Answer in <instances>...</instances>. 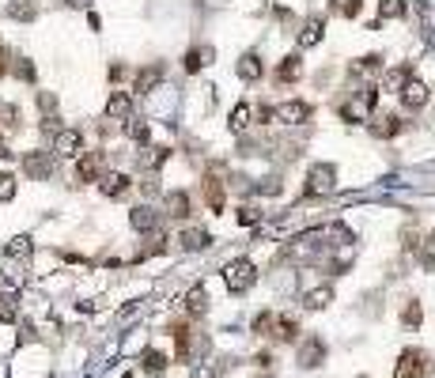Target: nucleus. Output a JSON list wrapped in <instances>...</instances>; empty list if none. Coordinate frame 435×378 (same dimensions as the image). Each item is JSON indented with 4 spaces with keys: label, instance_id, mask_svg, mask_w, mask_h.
Returning a JSON list of instances; mask_svg holds the SVG:
<instances>
[{
    "label": "nucleus",
    "instance_id": "1",
    "mask_svg": "<svg viewBox=\"0 0 435 378\" xmlns=\"http://www.w3.org/2000/svg\"><path fill=\"white\" fill-rule=\"evenodd\" d=\"M224 276H227V291H235V295H243L257 284V269H254V261H246V257L231 261Z\"/></svg>",
    "mask_w": 435,
    "mask_h": 378
},
{
    "label": "nucleus",
    "instance_id": "2",
    "mask_svg": "<svg viewBox=\"0 0 435 378\" xmlns=\"http://www.w3.org/2000/svg\"><path fill=\"white\" fill-rule=\"evenodd\" d=\"M53 155H61V159H76V155H83L80 129H57V133H53Z\"/></svg>",
    "mask_w": 435,
    "mask_h": 378
},
{
    "label": "nucleus",
    "instance_id": "3",
    "mask_svg": "<svg viewBox=\"0 0 435 378\" xmlns=\"http://www.w3.org/2000/svg\"><path fill=\"white\" fill-rule=\"evenodd\" d=\"M428 375V356L424 352H401V359H397V371H394V378H424Z\"/></svg>",
    "mask_w": 435,
    "mask_h": 378
},
{
    "label": "nucleus",
    "instance_id": "4",
    "mask_svg": "<svg viewBox=\"0 0 435 378\" xmlns=\"http://www.w3.org/2000/svg\"><path fill=\"white\" fill-rule=\"evenodd\" d=\"M23 170H27V178L45 182V178L53 174V159H50V152H27V155H23Z\"/></svg>",
    "mask_w": 435,
    "mask_h": 378
},
{
    "label": "nucleus",
    "instance_id": "5",
    "mask_svg": "<svg viewBox=\"0 0 435 378\" xmlns=\"http://www.w3.org/2000/svg\"><path fill=\"white\" fill-rule=\"evenodd\" d=\"M333 178H337V170H333L329 163L314 167V170L307 174V193H311V197H318V193H329V189H333Z\"/></svg>",
    "mask_w": 435,
    "mask_h": 378
},
{
    "label": "nucleus",
    "instance_id": "6",
    "mask_svg": "<svg viewBox=\"0 0 435 378\" xmlns=\"http://www.w3.org/2000/svg\"><path fill=\"white\" fill-rule=\"evenodd\" d=\"M273 117H276V122H284V125H303L311 117V106L307 103H280L273 110Z\"/></svg>",
    "mask_w": 435,
    "mask_h": 378
},
{
    "label": "nucleus",
    "instance_id": "7",
    "mask_svg": "<svg viewBox=\"0 0 435 378\" xmlns=\"http://www.w3.org/2000/svg\"><path fill=\"white\" fill-rule=\"evenodd\" d=\"M103 174V152H87L76 163V182H95Z\"/></svg>",
    "mask_w": 435,
    "mask_h": 378
},
{
    "label": "nucleus",
    "instance_id": "8",
    "mask_svg": "<svg viewBox=\"0 0 435 378\" xmlns=\"http://www.w3.org/2000/svg\"><path fill=\"white\" fill-rule=\"evenodd\" d=\"M129 114H133V99H129L125 91H110V99H106V117L125 122Z\"/></svg>",
    "mask_w": 435,
    "mask_h": 378
},
{
    "label": "nucleus",
    "instance_id": "9",
    "mask_svg": "<svg viewBox=\"0 0 435 378\" xmlns=\"http://www.w3.org/2000/svg\"><path fill=\"white\" fill-rule=\"evenodd\" d=\"M322 31H326V20H322V15H311V20L299 27V45H303V50L318 45L322 42Z\"/></svg>",
    "mask_w": 435,
    "mask_h": 378
},
{
    "label": "nucleus",
    "instance_id": "10",
    "mask_svg": "<svg viewBox=\"0 0 435 378\" xmlns=\"http://www.w3.org/2000/svg\"><path fill=\"white\" fill-rule=\"evenodd\" d=\"M99 182H103L99 189H103L106 197H125V193H129V174H122V170H110Z\"/></svg>",
    "mask_w": 435,
    "mask_h": 378
},
{
    "label": "nucleus",
    "instance_id": "11",
    "mask_svg": "<svg viewBox=\"0 0 435 378\" xmlns=\"http://www.w3.org/2000/svg\"><path fill=\"white\" fill-rule=\"evenodd\" d=\"M401 103L409 110H420L424 103H428V87H424L420 80H409V84L401 87Z\"/></svg>",
    "mask_w": 435,
    "mask_h": 378
},
{
    "label": "nucleus",
    "instance_id": "12",
    "mask_svg": "<svg viewBox=\"0 0 435 378\" xmlns=\"http://www.w3.org/2000/svg\"><path fill=\"white\" fill-rule=\"evenodd\" d=\"M322 359H326V344H322V337H311L307 344L299 348V363L303 367H318Z\"/></svg>",
    "mask_w": 435,
    "mask_h": 378
},
{
    "label": "nucleus",
    "instance_id": "13",
    "mask_svg": "<svg viewBox=\"0 0 435 378\" xmlns=\"http://www.w3.org/2000/svg\"><path fill=\"white\" fill-rule=\"evenodd\" d=\"M159 80H163V68L159 64H148L144 72H136V91H141V95H152Z\"/></svg>",
    "mask_w": 435,
    "mask_h": 378
},
{
    "label": "nucleus",
    "instance_id": "14",
    "mask_svg": "<svg viewBox=\"0 0 435 378\" xmlns=\"http://www.w3.org/2000/svg\"><path fill=\"white\" fill-rule=\"evenodd\" d=\"M205 197H208L212 212H224V182H220L216 174H208V178H205Z\"/></svg>",
    "mask_w": 435,
    "mask_h": 378
},
{
    "label": "nucleus",
    "instance_id": "15",
    "mask_svg": "<svg viewBox=\"0 0 435 378\" xmlns=\"http://www.w3.org/2000/svg\"><path fill=\"white\" fill-rule=\"evenodd\" d=\"M235 72H238V80H262V61H257V53H246L243 61L235 64Z\"/></svg>",
    "mask_w": 435,
    "mask_h": 378
},
{
    "label": "nucleus",
    "instance_id": "16",
    "mask_svg": "<svg viewBox=\"0 0 435 378\" xmlns=\"http://www.w3.org/2000/svg\"><path fill=\"white\" fill-rule=\"evenodd\" d=\"M178 242L186 246V250H208L212 235H208V231H201V227H190V231H182Z\"/></svg>",
    "mask_w": 435,
    "mask_h": 378
},
{
    "label": "nucleus",
    "instance_id": "17",
    "mask_svg": "<svg viewBox=\"0 0 435 378\" xmlns=\"http://www.w3.org/2000/svg\"><path fill=\"white\" fill-rule=\"evenodd\" d=\"M409 80H413V68H409V64H401V68H394V72H386V76H383V87L386 91H401Z\"/></svg>",
    "mask_w": 435,
    "mask_h": 378
},
{
    "label": "nucleus",
    "instance_id": "18",
    "mask_svg": "<svg viewBox=\"0 0 435 378\" xmlns=\"http://www.w3.org/2000/svg\"><path fill=\"white\" fill-rule=\"evenodd\" d=\"M166 212H171V216H190V197H186V193H182V189H171V193H166Z\"/></svg>",
    "mask_w": 435,
    "mask_h": 378
},
{
    "label": "nucleus",
    "instance_id": "19",
    "mask_svg": "<svg viewBox=\"0 0 435 378\" xmlns=\"http://www.w3.org/2000/svg\"><path fill=\"white\" fill-rule=\"evenodd\" d=\"M186 310H190L193 318H197V314H205V310H208V295H205V288H201V284L186 295Z\"/></svg>",
    "mask_w": 435,
    "mask_h": 378
},
{
    "label": "nucleus",
    "instance_id": "20",
    "mask_svg": "<svg viewBox=\"0 0 435 378\" xmlns=\"http://www.w3.org/2000/svg\"><path fill=\"white\" fill-rule=\"evenodd\" d=\"M129 224H133L136 231H152V227H155V212L141 205V208H133V216H129Z\"/></svg>",
    "mask_w": 435,
    "mask_h": 378
},
{
    "label": "nucleus",
    "instance_id": "21",
    "mask_svg": "<svg viewBox=\"0 0 435 378\" xmlns=\"http://www.w3.org/2000/svg\"><path fill=\"white\" fill-rule=\"evenodd\" d=\"M8 15H12V20H20V23H31L34 15H38V8H34L31 0H15V4L8 8Z\"/></svg>",
    "mask_w": 435,
    "mask_h": 378
},
{
    "label": "nucleus",
    "instance_id": "22",
    "mask_svg": "<svg viewBox=\"0 0 435 378\" xmlns=\"http://www.w3.org/2000/svg\"><path fill=\"white\" fill-rule=\"evenodd\" d=\"M329 299H333V288H314V291H307V299H303V307H307V310H322Z\"/></svg>",
    "mask_w": 435,
    "mask_h": 378
},
{
    "label": "nucleus",
    "instance_id": "23",
    "mask_svg": "<svg viewBox=\"0 0 435 378\" xmlns=\"http://www.w3.org/2000/svg\"><path fill=\"white\" fill-rule=\"evenodd\" d=\"M276 76H280V84L299 80V76H303V61H299V57H284V64H280V72H276Z\"/></svg>",
    "mask_w": 435,
    "mask_h": 378
},
{
    "label": "nucleus",
    "instance_id": "24",
    "mask_svg": "<svg viewBox=\"0 0 435 378\" xmlns=\"http://www.w3.org/2000/svg\"><path fill=\"white\" fill-rule=\"evenodd\" d=\"M166 159H171V147H148V152H144V159H141V163H144V167H148V170H155V167H163V163H166Z\"/></svg>",
    "mask_w": 435,
    "mask_h": 378
},
{
    "label": "nucleus",
    "instance_id": "25",
    "mask_svg": "<svg viewBox=\"0 0 435 378\" xmlns=\"http://www.w3.org/2000/svg\"><path fill=\"white\" fill-rule=\"evenodd\" d=\"M208 57H212V50L205 45V50H190L186 53V72H201L208 64Z\"/></svg>",
    "mask_w": 435,
    "mask_h": 378
},
{
    "label": "nucleus",
    "instance_id": "26",
    "mask_svg": "<svg viewBox=\"0 0 435 378\" xmlns=\"http://www.w3.org/2000/svg\"><path fill=\"white\" fill-rule=\"evenodd\" d=\"M378 15H383V20H401L405 0H378Z\"/></svg>",
    "mask_w": 435,
    "mask_h": 378
},
{
    "label": "nucleus",
    "instance_id": "27",
    "mask_svg": "<svg viewBox=\"0 0 435 378\" xmlns=\"http://www.w3.org/2000/svg\"><path fill=\"white\" fill-rule=\"evenodd\" d=\"M144 371L148 375H163L166 371V356L155 352V348H152V352H144Z\"/></svg>",
    "mask_w": 435,
    "mask_h": 378
},
{
    "label": "nucleus",
    "instance_id": "28",
    "mask_svg": "<svg viewBox=\"0 0 435 378\" xmlns=\"http://www.w3.org/2000/svg\"><path fill=\"white\" fill-rule=\"evenodd\" d=\"M4 254H8V257H31V238H27V235L12 238V242L4 246Z\"/></svg>",
    "mask_w": 435,
    "mask_h": 378
},
{
    "label": "nucleus",
    "instance_id": "29",
    "mask_svg": "<svg viewBox=\"0 0 435 378\" xmlns=\"http://www.w3.org/2000/svg\"><path fill=\"white\" fill-rule=\"evenodd\" d=\"M378 68H383V57H378V53H371V57L352 64V72H359V76H371V72H378Z\"/></svg>",
    "mask_w": 435,
    "mask_h": 378
},
{
    "label": "nucleus",
    "instance_id": "30",
    "mask_svg": "<svg viewBox=\"0 0 435 378\" xmlns=\"http://www.w3.org/2000/svg\"><path fill=\"white\" fill-rule=\"evenodd\" d=\"M246 125H250V106H246V103H238V106H235V114H231V129H235V133H243Z\"/></svg>",
    "mask_w": 435,
    "mask_h": 378
},
{
    "label": "nucleus",
    "instance_id": "31",
    "mask_svg": "<svg viewBox=\"0 0 435 378\" xmlns=\"http://www.w3.org/2000/svg\"><path fill=\"white\" fill-rule=\"evenodd\" d=\"M273 321H276V337H280V340H292L295 329H299V326H295V318H273Z\"/></svg>",
    "mask_w": 435,
    "mask_h": 378
},
{
    "label": "nucleus",
    "instance_id": "32",
    "mask_svg": "<svg viewBox=\"0 0 435 378\" xmlns=\"http://www.w3.org/2000/svg\"><path fill=\"white\" fill-rule=\"evenodd\" d=\"M125 133L133 136V140H141V144L148 140V125L144 122H133V117H125Z\"/></svg>",
    "mask_w": 435,
    "mask_h": 378
},
{
    "label": "nucleus",
    "instance_id": "33",
    "mask_svg": "<svg viewBox=\"0 0 435 378\" xmlns=\"http://www.w3.org/2000/svg\"><path fill=\"white\" fill-rule=\"evenodd\" d=\"M15 197V178L8 170H0V201H12Z\"/></svg>",
    "mask_w": 435,
    "mask_h": 378
},
{
    "label": "nucleus",
    "instance_id": "34",
    "mask_svg": "<svg viewBox=\"0 0 435 378\" xmlns=\"http://www.w3.org/2000/svg\"><path fill=\"white\" fill-rule=\"evenodd\" d=\"M397 129H401V122H397V117H383V125H375V133H378V136H394Z\"/></svg>",
    "mask_w": 435,
    "mask_h": 378
},
{
    "label": "nucleus",
    "instance_id": "35",
    "mask_svg": "<svg viewBox=\"0 0 435 378\" xmlns=\"http://www.w3.org/2000/svg\"><path fill=\"white\" fill-rule=\"evenodd\" d=\"M15 76L27 80V84H34V64L31 61H15Z\"/></svg>",
    "mask_w": 435,
    "mask_h": 378
},
{
    "label": "nucleus",
    "instance_id": "36",
    "mask_svg": "<svg viewBox=\"0 0 435 378\" xmlns=\"http://www.w3.org/2000/svg\"><path fill=\"white\" fill-rule=\"evenodd\" d=\"M401 321H405V326H420V307L409 303V307H405V314H401Z\"/></svg>",
    "mask_w": 435,
    "mask_h": 378
},
{
    "label": "nucleus",
    "instance_id": "37",
    "mask_svg": "<svg viewBox=\"0 0 435 378\" xmlns=\"http://www.w3.org/2000/svg\"><path fill=\"white\" fill-rule=\"evenodd\" d=\"M337 12L341 15H359V0H337Z\"/></svg>",
    "mask_w": 435,
    "mask_h": 378
},
{
    "label": "nucleus",
    "instance_id": "38",
    "mask_svg": "<svg viewBox=\"0 0 435 378\" xmlns=\"http://www.w3.org/2000/svg\"><path fill=\"white\" fill-rule=\"evenodd\" d=\"M38 106L45 110V114H53V110H57V95H50V91H42V95H38Z\"/></svg>",
    "mask_w": 435,
    "mask_h": 378
},
{
    "label": "nucleus",
    "instance_id": "39",
    "mask_svg": "<svg viewBox=\"0 0 435 378\" xmlns=\"http://www.w3.org/2000/svg\"><path fill=\"white\" fill-rule=\"evenodd\" d=\"M257 219H262V212H257V208H243V212H238V224H257Z\"/></svg>",
    "mask_w": 435,
    "mask_h": 378
},
{
    "label": "nucleus",
    "instance_id": "40",
    "mask_svg": "<svg viewBox=\"0 0 435 378\" xmlns=\"http://www.w3.org/2000/svg\"><path fill=\"white\" fill-rule=\"evenodd\" d=\"M424 265H428V269H435V235L428 238V246H424Z\"/></svg>",
    "mask_w": 435,
    "mask_h": 378
},
{
    "label": "nucleus",
    "instance_id": "41",
    "mask_svg": "<svg viewBox=\"0 0 435 378\" xmlns=\"http://www.w3.org/2000/svg\"><path fill=\"white\" fill-rule=\"evenodd\" d=\"M4 72H8V50L0 45V76H4Z\"/></svg>",
    "mask_w": 435,
    "mask_h": 378
},
{
    "label": "nucleus",
    "instance_id": "42",
    "mask_svg": "<svg viewBox=\"0 0 435 378\" xmlns=\"http://www.w3.org/2000/svg\"><path fill=\"white\" fill-rule=\"evenodd\" d=\"M193 378H212V371H208V367H197V371H193Z\"/></svg>",
    "mask_w": 435,
    "mask_h": 378
},
{
    "label": "nucleus",
    "instance_id": "43",
    "mask_svg": "<svg viewBox=\"0 0 435 378\" xmlns=\"http://www.w3.org/2000/svg\"><path fill=\"white\" fill-rule=\"evenodd\" d=\"M69 8H91V0H69Z\"/></svg>",
    "mask_w": 435,
    "mask_h": 378
},
{
    "label": "nucleus",
    "instance_id": "44",
    "mask_svg": "<svg viewBox=\"0 0 435 378\" xmlns=\"http://www.w3.org/2000/svg\"><path fill=\"white\" fill-rule=\"evenodd\" d=\"M0 147H4V140H0Z\"/></svg>",
    "mask_w": 435,
    "mask_h": 378
}]
</instances>
